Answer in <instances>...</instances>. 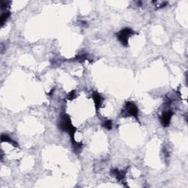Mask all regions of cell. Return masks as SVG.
<instances>
[{"label":"cell","mask_w":188,"mask_h":188,"mask_svg":"<svg viewBox=\"0 0 188 188\" xmlns=\"http://www.w3.org/2000/svg\"><path fill=\"white\" fill-rule=\"evenodd\" d=\"M58 126L60 130L68 133L69 135H70L71 140L72 141V143H73V144H74L76 143L75 139H74V135H75L76 131H77V129L74 127L73 124L71 123V121L69 115L65 114V113L61 114Z\"/></svg>","instance_id":"1"},{"label":"cell","mask_w":188,"mask_h":188,"mask_svg":"<svg viewBox=\"0 0 188 188\" xmlns=\"http://www.w3.org/2000/svg\"><path fill=\"white\" fill-rule=\"evenodd\" d=\"M135 34V32L132 29L126 27L122 29L120 32L116 33V37L118 39V41L121 43L122 45H123L124 47H127L129 38Z\"/></svg>","instance_id":"2"},{"label":"cell","mask_w":188,"mask_h":188,"mask_svg":"<svg viewBox=\"0 0 188 188\" xmlns=\"http://www.w3.org/2000/svg\"><path fill=\"white\" fill-rule=\"evenodd\" d=\"M123 113H126L127 115L132 116L133 118L138 120V108L134 103L131 102H126L125 104L124 109L123 110Z\"/></svg>","instance_id":"3"},{"label":"cell","mask_w":188,"mask_h":188,"mask_svg":"<svg viewBox=\"0 0 188 188\" xmlns=\"http://www.w3.org/2000/svg\"><path fill=\"white\" fill-rule=\"evenodd\" d=\"M173 115H174V112L172 110H169L167 111L163 112V113L161 115V123L164 127H168L171 123V118H172Z\"/></svg>","instance_id":"4"},{"label":"cell","mask_w":188,"mask_h":188,"mask_svg":"<svg viewBox=\"0 0 188 188\" xmlns=\"http://www.w3.org/2000/svg\"><path fill=\"white\" fill-rule=\"evenodd\" d=\"M93 99L95 104V108L96 111H98L99 109L102 106V102H103V98L99 93L97 92H93Z\"/></svg>","instance_id":"5"},{"label":"cell","mask_w":188,"mask_h":188,"mask_svg":"<svg viewBox=\"0 0 188 188\" xmlns=\"http://www.w3.org/2000/svg\"><path fill=\"white\" fill-rule=\"evenodd\" d=\"M126 171H120L118 169L111 170V174L114 175L116 179L119 181H122L125 178L126 176Z\"/></svg>","instance_id":"6"},{"label":"cell","mask_w":188,"mask_h":188,"mask_svg":"<svg viewBox=\"0 0 188 188\" xmlns=\"http://www.w3.org/2000/svg\"><path fill=\"white\" fill-rule=\"evenodd\" d=\"M1 141L2 142H7V143H11L13 146H15V147H19V144L16 141H14L12 138H11L9 137V135H6V134H2L1 136Z\"/></svg>","instance_id":"7"},{"label":"cell","mask_w":188,"mask_h":188,"mask_svg":"<svg viewBox=\"0 0 188 188\" xmlns=\"http://www.w3.org/2000/svg\"><path fill=\"white\" fill-rule=\"evenodd\" d=\"M87 60V54L86 53H81L75 57V60L79 61V62H82L85 60Z\"/></svg>","instance_id":"8"},{"label":"cell","mask_w":188,"mask_h":188,"mask_svg":"<svg viewBox=\"0 0 188 188\" xmlns=\"http://www.w3.org/2000/svg\"><path fill=\"white\" fill-rule=\"evenodd\" d=\"M10 16H11V13H10L9 11H5L4 14H2V16H1V24L2 25H3V24H5V21L8 20V18L10 17Z\"/></svg>","instance_id":"9"},{"label":"cell","mask_w":188,"mask_h":188,"mask_svg":"<svg viewBox=\"0 0 188 188\" xmlns=\"http://www.w3.org/2000/svg\"><path fill=\"white\" fill-rule=\"evenodd\" d=\"M102 126L108 130L112 129V128H113V121H112L111 120H106V121L103 123Z\"/></svg>","instance_id":"10"},{"label":"cell","mask_w":188,"mask_h":188,"mask_svg":"<svg viewBox=\"0 0 188 188\" xmlns=\"http://www.w3.org/2000/svg\"><path fill=\"white\" fill-rule=\"evenodd\" d=\"M152 3H154L157 8H162L164 7H165L166 5L168 4L167 2H162V1H155V2H152Z\"/></svg>","instance_id":"11"},{"label":"cell","mask_w":188,"mask_h":188,"mask_svg":"<svg viewBox=\"0 0 188 188\" xmlns=\"http://www.w3.org/2000/svg\"><path fill=\"white\" fill-rule=\"evenodd\" d=\"M76 96H77V95H76L75 90H72V91H71L70 93L68 94L67 98H68V99L71 101V100L74 99L76 98Z\"/></svg>","instance_id":"12"},{"label":"cell","mask_w":188,"mask_h":188,"mask_svg":"<svg viewBox=\"0 0 188 188\" xmlns=\"http://www.w3.org/2000/svg\"><path fill=\"white\" fill-rule=\"evenodd\" d=\"M11 4V2L9 1H3L1 4V8L2 9H5V8H7L8 6Z\"/></svg>","instance_id":"13"}]
</instances>
